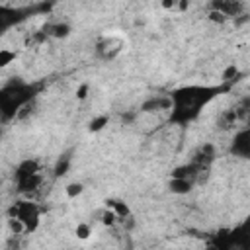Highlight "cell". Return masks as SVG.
<instances>
[{"label": "cell", "mask_w": 250, "mask_h": 250, "mask_svg": "<svg viewBox=\"0 0 250 250\" xmlns=\"http://www.w3.org/2000/svg\"><path fill=\"white\" fill-rule=\"evenodd\" d=\"M229 88H230L229 84H221V86H184L174 90L170 94L172 100L170 121L178 125H186L193 121L201 113L203 105H207L215 96L227 92Z\"/></svg>", "instance_id": "cell-1"}, {"label": "cell", "mask_w": 250, "mask_h": 250, "mask_svg": "<svg viewBox=\"0 0 250 250\" xmlns=\"http://www.w3.org/2000/svg\"><path fill=\"white\" fill-rule=\"evenodd\" d=\"M35 92H37V86L25 84L23 80H12L10 84H6L0 94L2 117L4 119L16 117L18 111L21 109V105H25L27 102H31L35 98Z\"/></svg>", "instance_id": "cell-2"}, {"label": "cell", "mask_w": 250, "mask_h": 250, "mask_svg": "<svg viewBox=\"0 0 250 250\" xmlns=\"http://www.w3.org/2000/svg\"><path fill=\"white\" fill-rule=\"evenodd\" d=\"M8 215L21 219L23 225H25V229H27V232H31V230H35V229L39 227V221H41V207H39L37 203L29 201V199H20V201H16V203L10 207Z\"/></svg>", "instance_id": "cell-3"}, {"label": "cell", "mask_w": 250, "mask_h": 250, "mask_svg": "<svg viewBox=\"0 0 250 250\" xmlns=\"http://www.w3.org/2000/svg\"><path fill=\"white\" fill-rule=\"evenodd\" d=\"M230 152L242 158H250V127L246 125V129H242L240 133H236L232 145H230Z\"/></svg>", "instance_id": "cell-4"}, {"label": "cell", "mask_w": 250, "mask_h": 250, "mask_svg": "<svg viewBox=\"0 0 250 250\" xmlns=\"http://www.w3.org/2000/svg\"><path fill=\"white\" fill-rule=\"evenodd\" d=\"M211 6H213V10H219L227 18H230V16H238L242 12L244 2L242 0H213Z\"/></svg>", "instance_id": "cell-5"}, {"label": "cell", "mask_w": 250, "mask_h": 250, "mask_svg": "<svg viewBox=\"0 0 250 250\" xmlns=\"http://www.w3.org/2000/svg\"><path fill=\"white\" fill-rule=\"evenodd\" d=\"M121 51V41L113 39V37H105L98 43V55L104 59H113L117 53Z\"/></svg>", "instance_id": "cell-6"}, {"label": "cell", "mask_w": 250, "mask_h": 250, "mask_svg": "<svg viewBox=\"0 0 250 250\" xmlns=\"http://www.w3.org/2000/svg\"><path fill=\"white\" fill-rule=\"evenodd\" d=\"M16 184H18V191L31 195L33 191H37V189L41 188V184H43V178H41V174L37 172V174H33V176H27V178L16 180Z\"/></svg>", "instance_id": "cell-7"}, {"label": "cell", "mask_w": 250, "mask_h": 250, "mask_svg": "<svg viewBox=\"0 0 250 250\" xmlns=\"http://www.w3.org/2000/svg\"><path fill=\"white\" fill-rule=\"evenodd\" d=\"M23 10H14V8H0V29L6 31L10 25H14L18 20L23 18Z\"/></svg>", "instance_id": "cell-8"}, {"label": "cell", "mask_w": 250, "mask_h": 250, "mask_svg": "<svg viewBox=\"0 0 250 250\" xmlns=\"http://www.w3.org/2000/svg\"><path fill=\"white\" fill-rule=\"evenodd\" d=\"M160 109H172V100L170 98H150L141 105V111H145V113H152V111H160Z\"/></svg>", "instance_id": "cell-9"}, {"label": "cell", "mask_w": 250, "mask_h": 250, "mask_svg": "<svg viewBox=\"0 0 250 250\" xmlns=\"http://www.w3.org/2000/svg\"><path fill=\"white\" fill-rule=\"evenodd\" d=\"M39 172V162L33 160V158H25L23 162L18 164L16 168V180H21V178H27V176H33Z\"/></svg>", "instance_id": "cell-10"}, {"label": "cell", "mask_w": 250, "mask_h": 250, "mask_svg": "<svg viewBox=\"0 0 250 250\" xmlns=\"http://www.w3.org/2000/svg\"><path fill=\"white\" fill-rule=\"evenodd\" d=\"M170 191L172 193H178V195H184V193H189L191 188H193V180L189 178H178V176H172L170 184H168Z\"/></svg>", "instance_id": "cell-11"}, {"label": "cell", "mask_w": 250, "mask_h": 250, "mask_svg": "<svg viewBox=\"0 0 250 250\" xmlns=\"http://www.w3.org/2000/svg\"><path fill=\"white\" fill-rule=\"evenodd\" d=\"M213 158H215V148H213L211 145H203V146L195 152L193 162L199 164L201 168H209V164L213 162Z\"/></svg>", "instance_id": "cell-12"}, {"label": "cell", "mask_w": 250, "mask_h": 250, "mask_svg": "<svg viewBox=\"0 0 250 250\" xmlns=\"http://www.w3.org/2000/svg\"><path fill=\"white\" fill-rule=\"evenodd\" d=\"M45 31H47V35H53L57 39H62V37H66L70 33V25L68 23H51V25L45 27Z\"/></svg>", "instance_id": "cell-13"}, {"label": "cell", "mask_w": 250, "mask_h": 250, "mask_svg": "<svg viewBox=\"0 0 250 250\" xmlns=\"http://www.w3.org/2000/svg\"><path fill=\"white\" fill-rule=\"evenodd\" d=\"M236 119H238L236 109H227V111H223V113H221V117H219L217 125H219V129H230V127L234 125V121H236Z\"/></svg>", "instance_id": "cell-14"}, {"label": "cell", "mask_w": 250, "mask_h": 250, "mask_svg": "<svg viewBox=\"0 0 250 250\" xmlns=\"http://www.w3.org/2000/svg\"><path fill=\"white\" fill-rule=\"evenodd\" d=\"M105 205H107L109 209H113V211H115L117 219H125V217H129V207H127L123 201H117V199H107V201H105Z\"/></svg>", "instance_id": "cell-15"}, {"label": "cell", "mask_w": 250, "mask_h": 250, "mask_svg": "<svg viewBox=\"0 0 250 250\" xmlns=\"http://www.w3.org/2000/svg\"><path fill=\"white\" fill-rule=\"evenodd\" d=\"M8 229H10L12 234H23V232H27L23 221L18 219V217H12V215H8Z\"/></svg>", "instance_id": "cell-16"}, {"label": "cell", "mask_w": 250, "mask_h": 250, "mask_svg": "<svg viewBox=\"0 0 250 250\" xmlns=\"http://www.w3.org/2000/svg\"><path fill=\"white\" fill-rule=\"evenodd\" d=\"M68 166H70V156H68V154L61 156L59 162H57V166H55V176H57V178H59V176H64V174L68 172Z\"/></svg>", "instance_id": "cell-17"}, {"label": "cell", "mask_w": 250, "mask_h": 250, "mask_svg": "<svg viewBox=\"0 0 250 250\" xmlns=\"http://www.w3.org/2000/svg\"><path fill=\"white\" fill-rule=\"evenodd\" d=\"M238 78V68H236V64H229L227 68H225V72H223V84H229L230 86V82H234Z\"/></svg>", "instance_id": "cell-18"}, {"label": "cell", "mask_w": 250, "mask_h": 250, "mask_svg": "<svg viewBox=\"0 0 250 250\" xmlns=\"http://www.w3.org/2000/svg\"><path fill=\"white\" fill-rule=\"evenodd\" d=\"M64 191H66V195H68L70 199H74V197H78V195L84 191V186H82L80 182H72V184H68V186L64 188Z\"/></svg>", "instance_id": "cell-19"}, {"label": "cell", "mask_w": 250, "mask_h": 250, "mask_svg": "<svg viewBox=\"0 0 250 250\" xmlns=\"http://www.w3.org/2000/svg\"><path fill=\"white\" fill-rule=\"evenodd\" d=\"M105 125H107V117H105V115H100V117H96V119L90 121V127H88V129H90L92 133H96V131H102Z\"/></svg>", "instance_id": "cell-20"}, {"label": "cell", "mask_w": 250, "mask_h": 250, "mask_svg": "<svg viewBox=\"0 0 250 250\" xmlns=\"http://www.w3.org/2000/svg\"><path fill=\"white\" fill-rule=\"evenodd\" d=\"M16 59V53L10 49H0V66H8Z\"/></svg>", "instance_id": "cell-21"}, {"label": "cell", "mask_w": 250, "mask_h": 250, "mask_svg": "<svg viewBox=\"0 0 250 250\" xmlns=\"http://www.w3.org/2000/svg\"><path fill=\"white\" fill-rule=\"evenodd\" d=\"M115 219H117V215H115V211L109 209V207L102 213V223H104V225H109V227H111V225L115 223Z\"/></svg>", "instance_id": "cell-22"}, {"label": "cell", "mask_w": 250, "mask_h": 250, "mask_svg": "<svg viewBox=\"0 0 250 250\" xmlns=\"http://www.w3.org/2000/svg\"><path fill=\"white\" fill-rule=\"evenodd\" d=\"M90 234H92V229H90V225H86V223H80V225L76 227V236H78V238L86 240Z\"/></svg>", "instance_id": "cell-23"}, {"label": "cell", "mask_w": 250, "mask_h": 250, "mask_svg": "<svg viewBox=\"0 0 250 250\" xmlns=\"http://www.w3.org/2000/svg\"><path fill=\"white\" fill-rule=\"evenodd\" d=\"M209 20H211V21H215V23H225V21H227V16H225L223 12H219V10H213V8H211V12H209Z\"/></svg>", "instance_id": "cell-24"}, {"label": "cell", "mask_w": 250, "mask_h": 250, "mask_svg": "<svg viewBox=\"0 0 250 250\" xmlns=\"http://www.w3.org/2000/svg\"><path fill=\"white\" fill-rule=\"evenodd\" d=\"M86 96H88V84H82V86L76 90V98H78V100H84Z\"/></svg>", "instance_id": "cell-25"}, {"label": "cell", "mask_w": 250, "mask_h": 250, "mask_svg": "<svg viewBox=\"0 0 250 250\" xmlns=\"http://www.w3.org/2000/svg\"><path fill=\"white\" fill-rule=\"evenodd\" d=\"M178 4V0H162V6L164 8H174Z\"/></svg>", "instance_id": "cell-26"}, {"label": "cell", "mask_w": 250, "mask_h": 250, "mask_svg": "<svg viewBox=\"0 0 250 250\" xmlns=\"http://www.w3.org/2000/svg\"><path fill=\"white\" fill-rule=\"evenodd\" d=\"M246 123H248V127H250V111H248V115H246Z\"/></svg>", "instance_id": "cell-27"}]
</instances>
